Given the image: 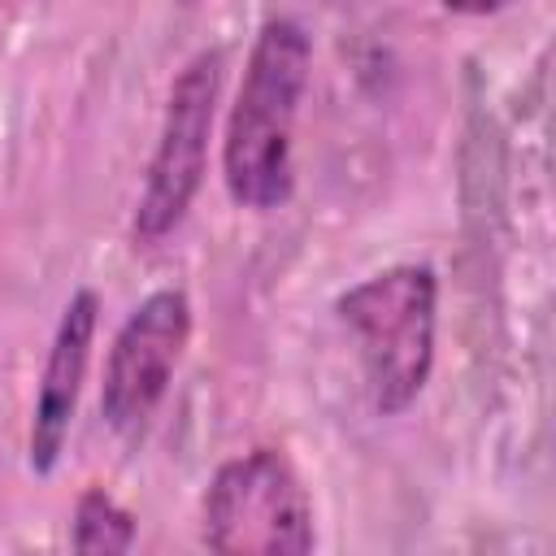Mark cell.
<instances>
[{"instance_id":"cell-6","label":"cell","mask_w":556,"mask_h":556,"mask_svg":"<svg viewBox=\"0 0 556 556\" xmlns=\"http://www.w3.org/2000/svg\"><path fill=\"white\" fill-rule=\"evenodd\" d=\"M96 313H100V300H96V291L83 287L70 295V304L56 321L43 382L35 395V417H30V469L35 473H48L65 447V434H70V421L78 408V391L87 378V361H91Z\"/></svg>"},{"instance_id":"cell-7","label":"cell","mask_w":556,"mask_h":556,"mask_svg":"<svg viewBox=\"0 0 556 556\" xmlns=\"http://www.w3.org/2000/svg\"><path fill=\"white\" fill-rule=\"evenodd\" d=\"M130 547H135V517L104 491H83V500L74 508V552L117 556Z\"/></svg>"},{"instance_id":"cell-2","label":"cell","mask_w":556,"mask_h":556,"mask_svg":"<svg viewBox=\"0 0 556 556\" xmlns=\"http://www.w3.org/2000/svg\"><path fill=\"white\" fill-rule=\"evenodd\" d=\"M434 300L439 282L426 265H395L365 278L339 300L343 326L361 343L374 408L382 417L404 413L434 365Z\"/></svg>"},{"instance_id":"cell-4","label":"cell","mask_w":556,"mask_h":556,"mask_svg":"<svg viewBox=\"0 0 556 556\" xmlns=\"http://www.w3.org/2000/svg\"><path fill=\"white\" fill-rule=\"evenodd\" d=\"M217 87H222V52L217 48L195 52L182 65V74L174 78L161 139H156L148 182H143L139 208H135V239L139 243H161L187 217V208L204 182Z\"/></svg>"},{"instance_id":"cell-5","label":"cell","mask_w":556,"mask_h":556,"mask_svg":"<svg viewBox=\"0 0 556 556\" xmlns=\"http://www.w3.org/2000/svg\"><path fill=\"white\" fill-rule=\"evenodd\" d=\"M191 334V304L182 291H152L117 330L104 382H100V413L113 430L130 434L148 421L161 404L169 374Z\"/></svg>"},{"instance_id":"cell-8","label":"cell","mask_w":556,"mask_h":556,"mask_svg":"<svg viewBox=\"0 0 556 556\" xmlns=\"http://www.w3.org/2000/svg\"><path fill=\"white\" fill-rule=\"evenodd\" d=\"M447 9H456V13H495V9H504L508 0H443Z\"/></svg>"},{"instance_id":"cell-1","label":"cell","mask_w":556,"mask_h":556,"mask_svg":"<svg viewBox=\"0 0 556 556\" xmlns=\"http://www.w3.org/2000/svg\"><path fill=\"white\" fill-rule=\"evenodd\" d=\"M308 83V35L274 17L256 30L235 113L222 143V174L243 208H278L291 195V130Z\"/></svg>"},{"instance_id":"cell-3","label":"cell","mask_w":556,"mask_h":556,"mask_svg":"<svg viewBox=\"0 0 556 556\" xmlns=\"http://www.w3.org/2000/svg\"><path fill=\"white\" fill-rule=\"evenodd\" d=\"M204 543L222 556H304L313 552V504L287 456L256 447L226 460L200 508Z\"/></svg>"}]
</instances>
